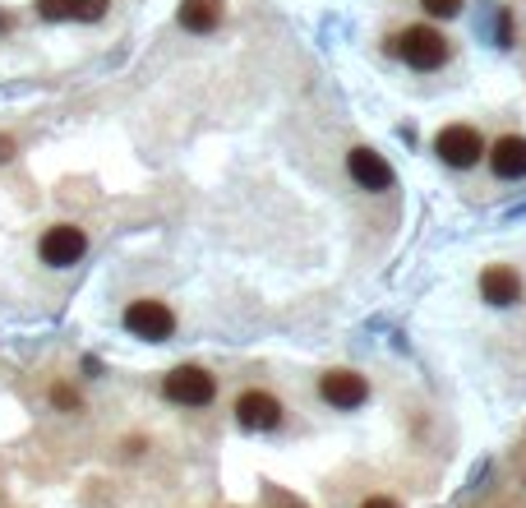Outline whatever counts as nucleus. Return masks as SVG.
Returning <instances> with one entry per match:
<instances>
[{"instance_id":"1","label":"nucleus","mask_w":526,"mask_h":508,"mask_svg":"<svg viewBox=\"0 0 526 508\" xmlns=\"http://www.w3.org/2000/svg\"><path fill=\"white\" fill-rule=\"evenodd\" d=\"M397 51H402V61H407L411 70H439V65L448 61V37L430 24H416L402 33Z\"/></svg>"},{"instance_id":"2","label":"nucleus","mask_w":526,"mask_h":508,"mask_svg":"<svg viewBox=\"0 0 526 508\" xmlns=\"http://www.w3.org/2000/svg\"><path fill=\"white\" fill-rule=\"evenodd\" d=\"M162 393H167L171 402H180V407H208L217 393V379L208 375L204 365H180V370H171V375L162 379Z\"/></svg>"},{"instance_id":"3","label":"nucleus","mask_w":526,"mask_h":508,"mask_svg":"<svg viewBox=\"0 0 526 508\" xmlns=\"http://www.w3.org/2000/svg\"><path fill=\"white\" fill-rule=\"evenodd\" d=\"M125 328L144 342H167L171 333H176V315H171L162 301H134L130 310H125Z\"/></svg>"},{"instance_id":"4","label":"nucleus","mask_w":526,"mask_h":508,"mask_svg":"<svg viewBox=\"0 0 526 508\" xmlns=\"http://www.w3.org/2000/svg\"><path fill=\"white\" fill-rule=\"evenodd\" d=\"M434 153H439L448 167H476L485 144H480V134L471 125H443L439 139H434Z\"/></svg>"},{"instance_id":"5","label":"nucleus","mask_w":526,"mask_h":508,"mask_svg":"<svg viewBox=\"0 0 526 508\" xmlns=\"http://www.w3.org/2000/svg\"><path fill=\"white\" fill-rule=\"evenodd\" d=\"M236 425L240 430H277L282 425V402L263 388H250L236 398Z\"/></svg>"},{"instance_id":"6","label":"nucleus","mask_w":526,"mask_h":508,"mask_svg":"<svg viewBox=\"0 0 526 508\" xmlns=\"http://www.w3.org/2000/svg\"><path fill=\"white\" fill-rule=\"evenodd\" d=\"M84 250H88V236L79 227H70V222H60V227H51L47 236H42V264H51V268L79 264Z\"/></svg>"},{"instance_id":"7","label":"nucleus","mask_w":526,"mask_h":508,"mask_svg":"<svg viewBox=\"0 0 526 508\" xmlns=\"http://www.w3.org/2000/svg\"><path fill=\"white\" fill-rule=\"evenodd\" d=\"M319 393L328 407L351 412V407H360V402L370 398V384H365V375H356V370H328V375L319 379Z\"/></svg>"},{"instance_id":"8","label":"nucleus","mask_w":526,"mask_h":508,"mask_svg":"<svg viewBox=\"0 0 526 508\" xmlns=\"http://www.w3.org/2000/svg\"><path fill=\"white\" fill-rule=\"evenodd\" d=\"M347 167H351V176L360 181V190H393V167H388L374 148H351Z\"/></svg>"},{"instance_id":"9","label":"nucleus","mask_w":526,"mask_h":508,"mask_svg":"<svg viewBox=\"0 0 526 508\" xmlns=\"http://www.w3.org/2000/svg\"><path fill=\"white\" fill-rule=\"evenodd\" d=\"M480 296L490 305H517L522 301V278L508 264H490L480 273Z\"/></svg>"},{"instance_id":"10","label":"nucleus","mask_w":526,"mask_h":508,"mask_svg":"<svg viewBox=\"0 0 526 508\" xmlns=\"http://www.w3.org/2000/svg\"><path fill=\"white\" fill-rule=\"evenodd\" d=\"M490 162H494V176H503V181H522L526 176V139L522 134H503L499 144L490 148Z\"/></svg>"},{"instance_id":"11","label":"nucleus","mask_w":526,"mask_h":508,"mask_svg":"<svg viewBox=\"0 0 526 508\" xmlns=\"http://www.w3.org/2000/svg\"><path fill=\"white\" fill-rule=\"evenodd\" d=\"M222 24V0H185L180 5V28L185 33H213Z\"/></svg>"},{"instance_id":"12","label":"nucleus","mask_w":526,"mask_h":508,"mask_svg":"<svg viewBox=\"0 0 526 508\" xmlns=\"http://www.w3.org/2000/svg\"><path fill=\"white\" fill-rule=\"evenodd\" d=\"M111 0H70V14L74 19H102Z\"/></svg>"},{"instance_id":"13","label":"nucleus","mask_w":526,"mask_h":508,"mask_svg":"<svg viewBox=\"0 0 526 508\" xmlns=\"http://www.w3.org/2000/svg\"><path fill=\"white\" fill-rule=\"evenodd\" d=\"M420 5H425V14H434V19H453L467 0H420Z\"/></svg>"},{"instance_id":"14","label":"nucleus","mask_w":526,"mask_h":508,"mask_svg":"<svg viewBox=\"0 0 526 508\" xmlns=\"http://www.w3.org/2000/svg\"><path fill=\"white\" fill-rule=\"evenodd\" d=\"M42 19H70V0H37Z\"/></svg>"},{"instance_id":"15","label":"nucleus","mask_w":526,"mask_h":508,"mask_svg":"<svg viewBox=\"0 0 526 508\" xmlns=\"http://www.w3.org/2000/svg\"><path fill=\"white\" fill-rule=\"evenodd\" d=\"M51 402H56V407H65V412H79V393H74V388H65V384L51 388Z\"/></svg>"},{"instance_id":"16","label":"nucleus","mask_w":526,"mask_h":508,"mask_svg":"<svg viewBox=\"0 0 526 508\" xmlns=\"http://www.w3.org/2000/svg\"><path fill=\"white\" fill-rule=\"evenodd\" d=\"M14 158V139L10 134H0V162H10Z\"/></svg>"},{"instance_id":"17","label":"nucleus","mask_w":526,"mask_h":508,"mask_svg":"<svg viewBox=\"0 0 526 508\" xmlns=\"http://www.w3.org/2000/svg\"><path fill=\"white\" fill-rule=\"evenodd\" d=\"M360 508H397V504H393V499H388V495H374V499H365V504H360Z\"/></svg>"},{"instance_id":"18","label":"nucleus","mask_w":526,"mask_h":508,"mask_svg":"<svg viewBox=\"0 0 526 508\" xmlns=\"http://www.w3.org/2000/svg\"><path fill=\"white\" fill-rule=\"evenodd\" d=\"M5 28H10V19H5V14H0V33H5Z\"/></svg>"}]
</instances>
